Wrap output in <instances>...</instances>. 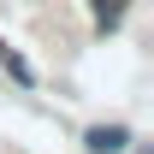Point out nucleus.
<instances>
[{
	"label": "nucleus",
	"instance_id": "1",
	"mask_svg": "<svg viewBox=\"0 0 154 154\" xmlns=\"http://www.w3.org/2000/svg\"><path fill=\"white\" fill-rule=\"evenodd\" d=\"M83 148L89 154H125L131 148V131H125V125H95V131L83 136Z\"/></svg>",
	"mask_w": 154,
	"mask_h": 154
},
{
	"label": "nucleus",
	"instance_id": "2",
	"mask_svg": "<svg viewBox=\"0 0 154 154\" xmlns=\"http://www.w3.org/2000/svg\"><path fill=\"white\" fill-rule=\"evenodd\" d=\"M0 65H6V71L18 77L24 89H36V71H30V65H24V54H12V48H6V42H0Z\"/></svg>",
	"mask_w": 154,
	"mask_h": 154
}]
</instances>
